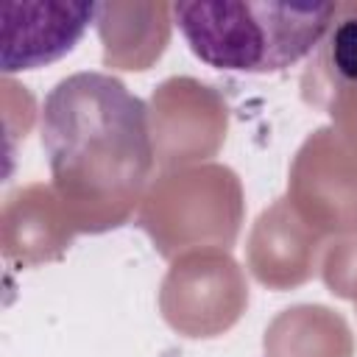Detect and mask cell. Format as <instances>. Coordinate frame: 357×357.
Listing matches in <instances>:
<instances>
[{
	"instance_id": "obj_1",
	"label": "cell",
	"mask_w": 357,
	"mask_h": 357,
	"mask_svg": "<svg viewBox=\"0 0 357 357\" xmlns=\"http://www.w3.org/2000/svg\"><path fill=\"white\" fill-rule=\"evenodd\" d=\"M173 22L187 47L229 73H282L329 33L337 3L218 0L173 3Z\"/></svg>"
},
{
	"instance_id": "obj_2",
	"label": "cell",
	"mask_w": 357,
	"mask_h": 357,
	"mask_svg": "<svg viewBox=\"0 0 357 357\" xmlns=\"http://www.w3.org/2000/svg\"><path fill=\"white\" fill-rule=\"evenodd\" d=\"M3 73L67 56L98 14L95 3H3Z\"/></svg>"
},
{
	"instance_id": "obj_3",
	"label": "cell",
	"mask_w": 357,
	"mask_h": 357,
	"mask_svg": "<svg viewBox=\"0 0 357 357\" xmlns=\"http://www.w3.org/2000/svg\"><path fill=\"white\" fill-rule=\"evenodd\" d=\"M326 39L332 70L343 81L357 84V6H337Z\"/></svg>"
}]
</instances>
